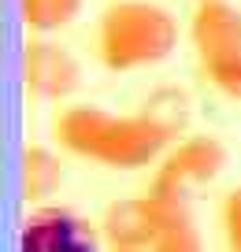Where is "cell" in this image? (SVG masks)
<instances>
[{"mask_svg":"<svg viewBox=\"0 0 241 252\" xmlns=\"http://www.w3.org/2000/svg\"><path fill=\"white\" fill-rule=\"evenodd\" d=\"M52 141L60 152L93 159L108 171H145L171 149L145 115H115L97 104H67L52 123Z\"/></svg>","mask_w":241,"mask_h":252,"instance_id":"6da1fadb","label":"cell"},{"mask_svg":"<svg viewBox=\"0 0 241 252\" xmlns=\"http://www.w3.org/2000/svg\"><path fill=\"white\" fill-rule=\"evenodd\" d=\"M178 48V23L152 0L108 4L97 23V60L104 71H138L164 63Z\"/></svg>","mask_w":241,"mask_h":252,"instance_id":"7a4b0ae2","label":"cell"},{"mask_svg":"<svg viewBox=\"0 0 241 252\" xmlns=\"http://www.w3.org/2000/svg\"><path fill=\"white\" fill-rule=\"evenodd\" d=\"M223 167H226V149H223L219 137L186 134L182 141H174L171 149L164 152L160 163H156L148 193L160 197V200H171V204H186L189 208L193 189L215 182L219 174H223Z\"/></svg>","mask_w":241,"mask_h":252,"instance_id":"3957f363","label":"cell"},{"mask_svg":"<svg viewBox=\"0 0 241 252\" xmlns=\"http://www.w3.org/2000/svg\"><path fill=\"white\" fill-rule=\"evenodd\" d=\"M182 219H189L186 204H171L160 197H123L111 200L101 215V237L111 249H134V252H152Z\"/></svg>","mask_w":241,"mask_h":252,"instance_id":"277c9868","label":"cell"},{"mask_svg":"<svg viewBox=\"0 0 241 252\" xmlns=\"http://www.w3.org/2000/svg\"><path fill=\"white\" fill-rule=\"evenodd\" d=\"M101 226L60 204H41L19 230V252H101Z\"/></svg>","mask_w":241,"mask_h":252,"instance_id":"5b68a950","label":"cell"},{"mask_svg":"<svg viewBox=\"0 0 241 252\" xmlns=\"http://www.w3.org/2000/svg\"><path fill=\"white\" fill-rule=\"evenodd\" d=\"M23 86L37 100H67L82 86V67L63 45L34 37L23 48Z\"/></svg>","mask_w":241,"mask_h":252,"instance_id":"8992f818","label":"cell"},{"mask_svg":"<svg viewBox=\"0 0 241 252\" xmlns=\"http://www.w3.org/2000/svg\"><path fill=\"white\" fill-rule=\"evenodd\" d=\"M189 41L204 63L226 60L241 52V11L230 0H197L189 19Z\"/></svg>","mask_w":241,"mask_h":252,"instance_id":"52a82bcc","label":"cell"},{"mask_svg":"<svg viewBox=\"0 0 241 252\" xmlns=\"http://www.w3.org/2000/svg\"><path fill=\"white\" fill-rule=\"evenodd\" d=\"M63 186V159L45 145H26L19 156V189L26 204H45Z\"/></svg>","mask_w":241,"mask_h":252,"instance_id":"ba28073f","label":"cell"},{"mask_svg":"<svg viewBox=\"0 0 241 252\" xmlns=\"http://www.w3.org/2000/svg\"><path fill=\"white\" fill-rule=\"evenodd\" d=\"M141 115L167 137V141H182V134L189 130V119H193V100L182 86H156L152 93L141 104Z\"/></svg>","mask_w":241,"mask_h":252,"instance_id":"9c48e42d","label":"cell"},{"mask_svg":"<svg viewBox=\"0 0 241 252\" xmlns=\"http://www.w3.org/2000/svg\"><path fill=\"white\" fill-rule=\"evenodd\" d=\"M78 11H82V0H19V15L34 33L63 30L78 19Z\"/></svg>","mask_w":241,"mask_h":252,"instance_id":"30bf717a","label":"cell"},{"mask_svg":"<svg viewBox=\"0 0 241 252\" xmlns=\"http://www.w3.org/2000/svg\"><path fill=\"white\" fill-rule=\"evenodd\" d=\"M204 74H208V82L223 96L241 100V52L226 56V60H215V63H204Z\"/></svg>","mask_w":241,"mask_h":252,"instance_id":"8fae6325","label":"cell"},{"mask_svg":"<svg viewBox=\"0 0 241 252\" xmlns=\"http://www.w3.org/2000/svg\"><path fill=\"white\" fill-rule=\"evenodd\" d=\"M219 226H223L226 252H241V186H234L219 204Z\"/></svg>","mask_w":241,"mask_h":252,"instance_id":"7c38bea8","label":"cell"},{"mask_svg":"<svg viewBox=\"0 0 241 252\" xmlns=\"http://www.w3.org/2000/svg\"><path fill=\"white\" fill-rule=\"evenodd\" d=\"M152 252H204V245H201V234H197L193 219H182L178 226H174L171 234L164 237V241L156 245Z\"/></svg>","mask_w":241,"mask_h":252,"instance_id":"4fadbf2b","label":"cell"},{"mask_svg":"<svg viewBox=\"0 0 241 252\" xmlns=\"http://www.w3.org/2000/svg\"><path fill=\"white\" fill-rule=\"evenodd\" d=\"M111 252H134V249H111Z\"/></svg>","mask_w":241,"mask_h":252,"instance_id":"5bb4252c","label":"cell"}]
</instances>
